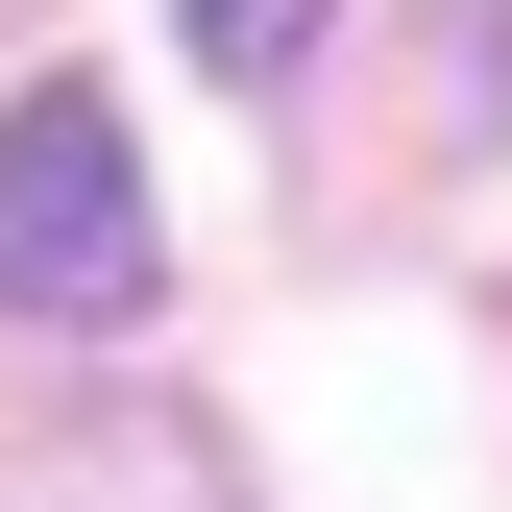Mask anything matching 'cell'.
<instances>
[{"label": "cell", "instance_id": "1", "mask_svg": "<svg viewBox=\"0 0 512 512\" xmlns=\"http://www.w3.org/2000/svg\"><path fill=\"white\" fill-rule=\"evenodd\" d=\"M171 293V220H147V147H122L98 74H49L0 122V317H49V342H122V317Z\"/></svg>", "mask_w": 512, "mask_h": 512}, {"label": "cell", "instance_id": "2", "mask_svg": "<svg viewBox=\"0 0 512 512\" xmlns=\"http://www.w3.org/2000/svg\"><path fill=\"white\" fill-rule=\"evenodd\" d=\"M293 49H317V0H196V74H244V98H269Z\"/></svg>", "mask_w": 512, "mask_h": 512}, {"label": "cell", "instance_id": "3", "mask_svg": "<svg viewBox=\"0 0 512 512\" xmlns=\"http://www.w3.org/2000/svg\"><path fill=\"white\" fill-rule=\"evenodd\" d=\"M464 122L512 147V0H464Z\"/></svg>", "mask_w": 512, "mask_h": 512}]
</instances>
